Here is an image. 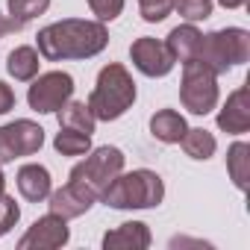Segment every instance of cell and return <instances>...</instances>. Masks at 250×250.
Listing matches in <instances>:
<instances>
[{"label":"cell","mask_w":250,"mask_h":250,"mask_svg":"<svg viewBox=\"0 0 250 250\" xmlns=\"http://www.w3.org/2000/svg\"><path fill=\"white\" fill-rule=\"evenodd\" d=\"M218 127L227 133V136H241L250 130V94H247V85H238L224 109L218 112Z\"/></svg>","instance_id":"11"},{"label":"cell","mask_w":250,"mask_h":250,"mask_svg":"<svg viewBox=\"0 0 250 250\" xmlns=\"http://www.w3.org/2000/svg\"><path fill=\"white\" fill-rule=\"evenodd\" d=\"M6 191V177H3V168H0V194Z\"/></svg>","instance_id":"29"},{"label":"cell","mask_w":250,"mask_h":250,"mask_svg":"<svg viewBox=\"0 0 250 250\" xmlns=\"http://www.w3.org/2000/svg\"><path fill=\"white\" fill-rule=\"evenodd\" d=\"M130 56H133V65L145 77H168L174 71V65H177L168 44L159 42V39H150V36L136 39L133 47H130Z\"/></svg>","instance_id":"9"},{"label":"cell","mask_w":250,"mask_h":250,"mask_svg":"<svg viewBox=\"0 0 250 250\" xmlns=\"http://www.w3.org/2000/svg\"><path fill=\"white\" fill-rule=\"evenodd\" d=\"M180 100L191 115H209L218 106V77L200 62L188 59L183 62V83H180Z\"/></svg>","instance_id":"5"},{"label":"cell","mask_w":250,"mask_h":250,"mask_svg":"<svg viewBox=\"0 0 250 250\" xmlns=\"http://www.w3.org/2000/svg\"><path fill=\"white\" fill-rule=\"evenodd\" d=\"M227 171L229 180L238 191H247V180H250V145L247 142H235L227 150Z\"/></svg>","instance_id":"18"},{"label":"cell","mask_w":250,"mask_h":250,"mask_svg":"<svg viewBox=\"0 0 250 250\" xmlns=\"http://www.w3.org/2000/svg\"><path fill=\"white\" fill-rule=\"evenodd\" d=\"M150 241H153L150 229L142 221H127V224H121L103 235L106 250H145V247H150Z\"/></svg>","instance_id":"12"},{"label":"cell","mask_w":250,"mask_h":250,"mask_svg":"<svg viewBox=\"0 0 250 250\" xmlns=\"http://www.w3.org/2000/svg\"><path fill=\"white\" fill-rule=\"evenodd\" d=\"M136 103V83L130 71L121 62H109L100 68L94 91L88 94V109L97 121H118L121 115H127V109Z\"/></svg>","instance_id":"2"},{"label":"cell","mask_w":250,"mask_h":250,"mask_svg":"<svg viewBox=\"0 0 250 250\" xmlns=\"http://www.w3.org/2000/svg\"><path fill=\"white\" fill-rule=\"evenodd\" d=\"M12 106H15V91H12L3 80H0V115H6Z\"/></svg>","instance_id":"26"},{"label":"cell","mask_w":250,"mask_h":250,"mask_svg":"<svg viewBox=\"0 0 250 250\" xmlns=\"http://www.w3.org/2000/svg\"><path fill=\"white\" fill-rule=\"evenodd\" d=\"M59 127L80 130V133L91 136V133H94V127H97V118L91 115L88 103H83V100H68V103L59 109Z\"/></svg>","instance_id":"16"},{"label":"cell","mask_w":250,"mask_h":250,"mask_svg":"<svg viewBox=\"0 0 250 250\" xmlns=\"http://www.w3.org/2000/svg\"><path fill=\"white\" fill-rule=\"evenodd\" d=\"M18 218H21V209H18L15 197H9L3 191V194H0V235H6L18 224Z\"/></svg>","instance_id":"24"},{"label":"cell","mask_w":250,"mask_h":250,"mask_svg":"<svg viewBox=\"0 0 250 250\" xmlns=\"http://www.w3.org/2000/svg\"><path fill=\"white\" fill-rule=\"evenodd\" d=\"M88 9L97 15L100 24H106V21H115L124 12V0H88Z\"/></svg>","instance_id":"25"},{"label":"cell","mask_w":250,"mask_h":250,"mask_svg":"<svg viewBox=\"0 0 250 250\" xmlns=\"http://www.w3.org/2000/svg\"><path fill=\"white\" fill-rule=\"evenodd\" d=\"M47 206H50V212L53 215H59V218H65V221H71V218H80V215H85L91 206H94V194L91 191H85L83 186H77V183H71L68 180V186H62V188H56V191H50L47 194Z\"/></svg>","instance_id":"10"},{"label":"cell","mask_w":250,"mask_h":250,"mask_svg":"<svg viewBox=\"0 0 250 250\" xmlns=\"http://www.w3.org/2000/svg\"><path fill=\"white\" fill-rule=\"evenodd\" d=\"M18 191L24 200L30 203H42L47 200V194L53 191V183H50V171L44 165H24L18 171Z\"/></svg>","instance_id":"13"},{"label":"cell","mask_w":250,"mask_h":250,"mask_svg":"<svg viewBox=\"0 0 250 250\" xmlns=\"http://www.w3.org/2000/svg\"><path fill=\"white\" fill-rule=\"evenodd\" d=\"M215 0H174V9L180 12V18H186L188 24L194 21H206L212 15Z\"/></svg>","instance_id":"22"},{"label":"cell","mask_w":250,"mask_h":250,"mask_svg":"<svg viewBox=\"0 0 250 250\" xmlns=\"http://www.w3.org/2000/svg\"><path fill=\"white\" fill-rule=\"evenodd\" d=\"M36 42H39V53L47 62H68V59H91L103 53L109 44V33L100 21L65 18L39 30Z\"/></svg>","instance_id":"1"},{"label":"cell","mask_w":250,"mask_h":250,"mask_svg":"<svg viewBox=\"0 0 250 250\" xmlns=\"http://www.w3.org/2000/svg\"><path fill=\"white\" fill-rule=\"evenodd\" d=\"M39 50L36 47H15L12 53H9V59H6V71L18 80V83H30V80H36L39 77Z\"/></svg>","instance_id":"17"},{"label":"cell","mask_w":250,"mask_h":250,"mask_svg":"<svg viewBox=\"0 0 250 250\" xmlns=\"http://www.w3.org/2000/svg\"><path fill=\"white\" fill-rule=\"evenodd\" d=\"M42 145H44V130L36 121L21 118L12 124H3L0 127V165L15 162L21 156H33L42 150Z\"/></svg>","instance_id":"6"},{"label":"cell","mask_w":250,"mask_h":250,"mask_svg":"<svg viewBox=\"0 0 250 250\" xmlns=\"http://www.w3.org/2000/svg\"><path fill=\"white\" fill-rule=\"evenodd\" d=\"M218 3H221L224 9H241V6L247 3V0H218Z\"/></svg>","instance_id":"28"},{"label":"cell","mask_w":250,"mask_h":250,"mask_svg":"<svg viewBox=\"0 0 250 250\" xmlns=\"http://www.w3.org/2000/svg\"><path fill=\"white\" fill-rule=\"evenodd\" d=\"M200 39H203V33H200L194 24H183V27H174V30L168 33V42H165V44H168L174 62H188V59L197 56Z\"/></svg>","instance_id":"14"},{"label":"cell","mask_w":250,"mask_h":250,"mask_svg":"<svg viewBox=\"0 0 250 250\" xmlns=\"http://www.w3.org/2000/svg\"><path fill=\"white\" fill-rule=\"evenodd\" d=\"M6 33H18V24L12 18H6L3 12H0V36H6Z\"/></svg>","instance_id":"27"},{"label":"cell","mask_w":250,"mask_h":250,"mask_svg":"<svg viewBox=\"0 0 250 250\" xmlns=\"http://www.w3.org/2000/svg\"><path fill=\"white\" fill-rule=\"evenodd\" d=\"M124 171V153L118 150V147H97V150H91L80 165H74L71 168V174H68V180L71 183H77V186H83L85 191H91L94 197H100L103 191H106V186L118 177Z\"/></svg>","instance_id":"4"},{"label":"cell","mask_w":250,"mask_h":250,"mask_svg":"<svg viewBox=\"0 0 250 250\" xmlns=\"http://www.w3.org/2000/svg\"><path fill=\"white\" fill-rule=\"evenodd\" d=\"M68 238H71L68 221L47 212L18 238V250H56V247L68 244Z\"/></svg>","instance_id":"8"},{"label":"cell","mask_w":250,"mask_h":250,"mask_svg":"<svg viewBox=\"0 0 250 250\" xmlns=\"http://www.w3.org/2000/svg\"><path fill=\"white\" fill-rule=\"evenodd\" d=\"M100 197L112 209H153L165 197V183L150 168H139L130 174L121 171Z\"/></svg>","instance_id":"3"},{"label":"cell","mask_w":250,"mask_h":250,"mask_svg":"<svg viewBox=\"0 0 250 250\" xmlns=\"http://www.w3.org/2000/svg\"><path fill=\"white\" fill-rule=\"evenodd\" d=\"M186 130H188V124H186V118L177 109H159L150 118V133L159 142H165V145H180Z\"/></svg>","instance_id":"15"},{"label":"cell","mask_w":250,"mask_h":250,"mask_svg":"<svg viewBox=\"0 0 250 250\" xmlns=\"http://www.w3.org/2000/svg\"><path fill=\"white\" fill-rule=\"evenodd\" d=\"M174 0H139V12L147 24H159L171 15Z\"/></svg>","instance_id":"23"},{"label":"cell","mask_w":250,"mask_h":250,"mask_svg":"<svg viewBox=\"0 0 250 250\" xmlns=\"http://www.w3.org/2000/svg\"><path fill=\"white\" fill-rule=\"evenodd\" d=\"M53 147L56 153L62 156H83L91 150V136L80 133V130H68V127H59L56 139H53Z\"/></svg>","instance_id":"20"},{"label":"cell","mask_w":250,"mask_h":250,"mask_svg":"<svg viewBox=\"0 0 250 250\" xmlns=\"http://www.w3.org/2000/svg\"><path fill=\"white\" fill-rule=\"evenodd\" d=\"M50 6V0H9V18L18 24V30H24L33 18L44 15Z\"/></svg>","instance_id":"21"},{"label":"cell","mask_w":250,"mask_h":250,"mask_svg":"<svg viewBox=\"0 0 250 250\" xmlns=\"http://www.w3.org/2000/svg\"><path fill=\"white\" fill-rule=\"evenodd\" d=\"M180 145H183V150H186V156H191V159H209L212 153H215V136L209 133V130H203V127H194V130H186L183 133V139H180Z\"/></svg>","instance_id":"19"},{"label":"cell","mask_w":250,"mask_h":250,"mask_svg":"<svg viewBox=\"0 0 250 250\" xmlns=\"http://www.w3.org/2000/svg\"><path fill=\"white\" fill-rule=\"evenodd\" d=\"M74 94V77L65 71H47L39 80H33L30 91H27V103L33 112L39 115H50L59 112Z\"/></svg>","instance_id":"7"}]
</instances>
